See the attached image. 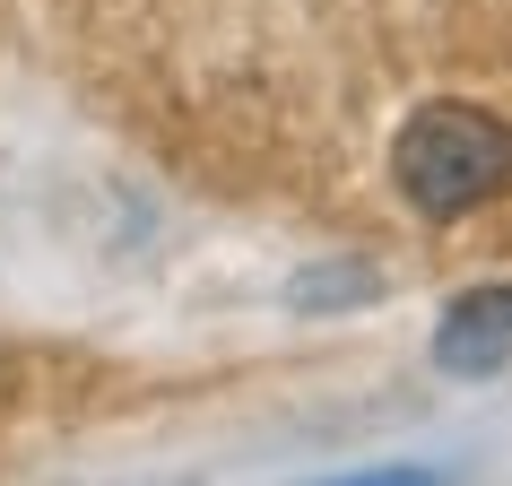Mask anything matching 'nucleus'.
<instances>
[{"instance_id": "1", "label": "nucleus", "mask_w": 512, "mask_h": 486, "mask_svg": "<svg viewBox=\"0 0 512 486\" xmlns=\"http://www.w3.org/2000/svg\"><path fill=\"white\" fill-rule=\"evenodd\" d=\"M391 183L417 217L452 226V217L486 209L512 191V122L504 113L469 105V96H434L400 122L391 139Z\"/></svg>"}, {"instance_id": "2", "label": "nucleus", "mask_w": 512, "mask_h": 486, "mask_svg": "<svg viewBox=\"0 0 512 486\" xmlns=\"http://www.w3.org/2000/svg\"><path fill=\"white\" fill-rule=\"evenodd\" d=\"M434 365L452 382H486L512 365V287H460L434 322Z\"/></svg>"}, {"instance_id": "3", "label": "nucleus", "mask_w": 512, "mask_h": 486, "mask_svg": "<svg viewBox=\"0 0 512 486\" xmlns=\"http://www.w3.org/2000/svg\"><path fill=\"white\" fill-rule=\"evenodd\" d=\"M322 486H452L443 469H356V478H322Z\"/></svg>"}]
</instances>
